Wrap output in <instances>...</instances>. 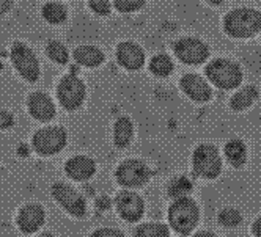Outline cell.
Wrapping results in <instances>:
<instances>
[{"label": "cell", "instance_id": "22", "mask_svg": "<svg viewBox=\"0 0 261 237\" xmlns=\"http://www.w3.org/2000/svg\"><path fill=\"white\" fill-rule=\"evenodd\" d=\"M134 237H170L172 229L170 226L164 222H140L136 225L133 231Z\"/></svg>", "mask_w": 261, "mask_h": 237}, {"label": "cell", "instance_id": "30", "mask_svg": "<svg viewBox=\"0 0 261 237\" xmlns=\"http://www.w3.org/2000/svg\"><path fill=\"white\" fill-rule=\"evenodd\" d=\"M95 206H96V209H99L102 212L110 211V208H112V199L107 195H99L96 198V201H95Z\"/></svg>", "mask_w": 261, "mask_h": 237}, {"label": "cell", "instance_id": "14", "mask_svg": "<svg viewBox=\"0 0 261 237\" xmlns=\"http://www.w3.org/2000/svg\"><path fill=\"white\" fill-rule=\"evenodd\" d=\"M222 156L233 170H242L249 162V146L242 138L233 137L223 144Z\"/></svg>", "mask_w": 261, "mask_h": 237}, {"label": "cell", "instance_id": "19", "mask_svg": "<svg viewBox=\"0 0 261 237\" xmlns=\"http://www.w3.org/2000/svg\"><path fill=\"white\" fill-rule=\"evenodd\" d=\"M194 189H195V184L192 177H189L188 174H176L167 182L165 193L170 199H178V198L192 196Z\"/></svg>", "mask_w": 261, "mask_h": 237}, {"label": "cell", "instance_id": "20", "mask_svg": "<svg viewBox=\"0 0 261 237\" xmlns=\"http://www.w3.org/2000/svg\"><path fill=\"white\" fill-rule=\"evenodd\" d=\"M72 57L81 66L85 68H96L104 62L102 50L96 46H90V44L76 47L72 52Z\"/></svg>", "mask_w": 261, "mask_h": 237}, {"label": "cell", "instance_id": "12", "mask_svg": "<svg viewBox=\"0 0 261 237\" xmlns=\"http://www.w3.org/2000/svg\"><path fill=\"white\" fill-rule=\"evenodd\" d=\"M179 86L182 93L195 104H206L213 98V88L208 80H204L201 76L194 74V72L184 74L179 80Z\"/></svg>", "mask_w": 261, "mask_h": 237}, {"label": "cell", "instance_id": "23", "mask_svg": "<svg viewBox=\"0 0 261 237\" xmlns=\"http://www.w3.org/2000/svg\"><path fill=\"white\" fill-rule=\"evenodd\" d=\"M216 218H217V225L228 231L238 229L242 225V222H244V215H242V212L236 206L220 208Z\"/></svg>", "mask_w": 261, "mask_h": 237}, {"label": "cell", "instance_id": "24", "mask_svg": "<svg viewBox=\"0 0 261 237\" xmlns=\"http://www.w3.org/2000/svg\"><path fill=\"white\" fill-rule=\"evenodd\" d=\"M148 68H150L153 76H156L159 79H165L173 72L175 65H173V60L167 55V53H156V55L150 60Z\"/></svg>", "mask_w": 261, "mask_h": 237}, {"label": "cell", "instance_id": "8", "mask_svg": "<svg viewBox=\"0 0 261 237\" xmlns=\"http://www.w3.org/2000/svg\"><path fill=\"white\" fill-rule=\"evenodd\" d=\"M87 95V86L84 80L77 76V72H69L57 85V98L63 108L72 112L84 104Z\"/></svg>", "mask_w": 261, "mask_h": 237}, {"label": "cell", "instance_id": "37", "mask_svg": "<svg viewBox=\"0 0 261 237\" xmlns=\"http://www.w3.org/2000/svg\"><path fill=\"white\" fill-rule=\"evenodd\" d=\"M4 68V65H2V62H0V69H2Z\"/></svg>", "mask_w": 261, "mask_h": 237}, {"label": "cell", "instance_id": "3", "mask_svg": "<svg viewBox=\"0 0 261 237\" xmlns=\"http://www.w3.org/2000/svg\"><path fill=\"white\" fill-rule=\"evenodd\" d=\"M115 181L121 189L137 190L145 187L151 181V168L139 157H129L121 160L115 168Z\"/></svg>", "mask_w": 261, "mask_h": 237}, {"label": "cell", "instance_id": "4", "mask_svg": "<svg viewBox=\"0 0 261 237\" xmlns=\"http://www.w3.org/2000/svg\"><path fill=\"white\" fill-rule=\"evenodd\" d=\"M223 28L233 38H250L261 28V11L253 8H236L225 16Z\"/></svg>", "mask_w": 261, "mask_h": 237}, {"label": "cell", "instance_id": "32", "mask_svg": "<svg viewBox=\"0 0 261 237\" xmlns=\"http://www.w3.org/2000/svg\"><path fill=\"white\" fill-rule=\"evenodd\" d=\"M250 232H252V237H261V214L252 222Z\"/></svg>", "mask_w": 261, "mask_h": 237}, {"label": "cell", "instance_id": "15", "mask_svg": "<svg viewBox=\"0 0 261 237\" xmlns=\"http://www.w3.org/2000/svg\"><path fill=\"white\" fill-rule=\"evenodd\" d=\"M117 60L127 71H139L145 65V52L134 41H123L117 47Z\"/></svg>", "mask_w": 261, "mask_h": 237}, {"label": "cell", "instance_id": "18", "mask_svg": "<svg viewBox=\"0 0 261 237\" xmlns=\"http://www.w3.org/2000/svg\"><path fill=\"white\" fill-rule=\"evenodd\" d=\"M29 112L35 120L47 123L55 116V105L46 93L36 91L29 98Z\"/></svg>", "mask_w": 261, "mask_h": 237}, {"label": "cell", "instance_id": "21", "mask_svg": "<svg viewBox=\"0 0 261 237\" xmlns=\"http://www.w3.org/2000/svg\"><path fill=\"white\" fill-rule=\"evenodd\" d=\"M258 88L253 85H246L230 98V108L233 112H244L250 108L258 99Z\"/></svg>", "mask_w": 261, "mask_h": 237}, {"label": "cell", "instance_id": "6", "mask_svg": "<svg viewBox=\"0 0 261 237\" xmlns=\"http://www.w3.org/2000/svg\"><path fill=\"white\" fill-rule=\"evenodd\" d=\"M114 206L118 217L129 225L140 223L146 214L145 198L137 190L121 189L114 198Z\"/></svg>", "mask_w": 261, "mask_h": 237}, {"label": "cell", "instance_id": "28", "mask_svg": "<svg viewBox=\"0 0 261 237\" xmlns=\"http://www.w3.org/2000/svg\"><path fill=\"white\" fill-rule=\"evenodd\" d=\"M90 237H127L124 231L118 229V228H112V226H104V228H98L95 229Z\"/></svg>", "mask_w": 261, "mask_h": 237}, {"label": "cell", "instance_id": "1", "mask_svg": "<svg viewBox=\"0 0 261 237\" xmlns=\"http://www.w3.org/2000/svg\"><path fill=\"white\" fill-rule=\"evenodd\" d=\"M200 204L192 196L172 199L167 208V225L181 237H188L195 232L200 223Z\"/></svg>", "mask_w": 261, "mask_h": 237}, {"label": "cell", "instance_id": "9", "mask_svg": "<svg viewBox=\"0 0 261 237\" xmlns=\"http://www.w3.org/2000/svg\"><path fill=\"white\" fill-rule=\"evenodd\" d=\"M11 62L17 72L27 80L36 82L40 77V63L35 52L21 41H14L11 46Z\"/></svg>", "mask_w": 261, "mask_h": 237}, {"label": "cell", "instance_id": "25", "mask_svg": "<svg viewBox=\"0 0 261 237\" xmlns=\"http://www.w3.org/2000/svg\"><path fill=\"white\" fill-rule=\"evenodd\" d=\"M68 16L65 5L57 2H49L43 7V17L49 24H62Z\"/></svg>", "mask_w": 261, "mask_h": 237}, {"label": "cell", "instance_id": "35", "mask_svg": "<svg viewBox=\"0 0 261 237\" xmlns=\"http://www.w3.org/2000/svg\"><path fill=\"white\" fill-rule=\"evenodd\" d=\"M206 2H210V4H213V5H219V4L223 2V0H206Z\"/></svg>", "mask_w": 261, "mask_h": 237}, {"label": "cell", "instance_id": "26", "mask_svg": "<svg viewBox=\"0 0 261 237\" xmlns=\"http://www.w3.org/2000/svg\"><path fill=\"white\" fill-rule=\"evenodd\" d=\"M46 53L52 62L59 65H66L69 60L68 49L59 41H49V44L46 46Z\"/></svg>", "mask_w": 261, "mask_h": 237}, {"label": "cell", "instance_id": "7", "mask_svg": "<svg viewBox=\"0 0 261 237\" xmlns=\"http://www.w3.org/2000/svg\"><path fill=\"white\" fill-rule=\"evenodd\" d=\"M68 141V132L62 126L43 127L33 135V150L40 156H54L63 151Z\"/></svg>", "mask_w": 261, "mask_h": 237}, {"label": "cell", "instance_id": "33", "mask_svg": "<svg viewBox=\"0 0 261 237\" xmlns=\"http://www.w3.org/2000/svg\"><path fill=\"white\" fill-rule=\"evenodd\" d=\"M192 237H220V235L214 231H210V229H200V231H195L192 234Z\"/></svg>", "mask_w": 261, "mask_h": 237}, {"label": "cell", "instance_id": "13", "mask_svg": "<svg viewBox=\"0 0 261 237\" xmlns=\"http://www.w3.org/2000/svg\"><path fill=\"white\" fill-rule=\"evenodd\" d=\"M98 171V165L95 159L90 156L77 154L66 160L65 163V173L69 179L77 181V182H85L90 181Z\"/></svg>", "mask_w": 261, "mask_h": 237}, {"label": "cell", "instance_id": "27", "mask_svg": "<svg viewBox=\"0 0 261 237\" xmlns=\"http://www.w3.org/2000/svg\"><path fill=\"white\" fill-rule=\"evenodd\" d=\"M146 0H115V7L121 13H133L143 7Z\"/></svg>", "mask_w": 261, "mask_h": 237}, {"label": "cell", "instance_id": "5", "mask_svg": "<svg viewBox=\"0 0 261 237\" xmlns=\"http://www.w3.org/2000/svg\"><path fill=\"white\" fill-rule=\"evenodd\" d=\"M204 72H206L208 80L214 86L225 91L238 88L242 82V77H244L241 66L230 58L211 60L204 68Z\"/></svg>", "mask_w": 261, "mask_h": 237}, {"label": "cell", "instance_id": "31", "mask_svg": "<svg viewBox=\"0 0 261 237\" xmlns=\"http://www.w3.org/2000/svg\"><path fill=\"white\" fill-rule=\"evenodd\" d=\"M14 123V118L10 112L7 110H0V129H8Z\"/></svg>", "mask_w": 261, "mask_h": 237}, {"label": "cell", "instance_id": "34", "mask_svg": "<svg viewBox=\"0 0 261 237\" xmlns=\"http://www.w3.org/2000/svg\"><path fill=\"white\" fill-rule=\"evenodd\" d=\"M13 5V0H0V16L5 14Z\"/></svg>", "mask_w": 261, "mask_h": 237}, {"label": "cell", "instance_id": "17", "mask_svg": "<svg viewBox=\"0 0 261 237\" xmlns=\"http://www.w3.org/2000/svg\"><path fill=\"white\" fill-rule=\"evenodd\" d=\"M136 126L129 116H118L112 127V141L117 150H127L134 141Z\"/></svg>", "mask_w": 261, "mask_h": 237}, {"label": "cell", "instance_id": "11", "mask_svg": "<svg viewBox=\"0 0 261 237\" xmlns=\"http://www.w3.org/2000/svg\"><path fill=\"white\" fill-rule=\"evenodd\" d=\"M173 52L179 62L189 66L201 65L210 57L208 44L198 38H192V36H186V38L178 40L173 46Z\"/></svg>", "mask_w": 261, "mask_h": 237}, {"label": "cell", "instance_id": "36", "mask_svg": "<svg viewBox=\"0 0 261 237\" xmlns=\"http://www.w3.org/2000/svg\"><path fill=\"white\" fill-rule=\"evenodd\" d=\"M38 237H55L54 234H50V232H41Z\"/></svg>", "mask_w": 261, "mask_h": 237}, {"label": "cell", "instance_id": "16", "mask_svg": "<svg viewBox=\"0 0 261 237\" xmlns=\"http://www.w3.org/2000/svg\"><path fill=\"white\" fill-rule=\"evenodd\" d=\"M46 222V212L40 204H27L17 215V225L25 234L38 231Z\"/></svg>", "mask_w": 261, "mask_h": 237}, {"label": "cell", "instance_id": "29", "mask_svg": "<svg viewBox=\"0 0 261 237\" xmlns=\"http://www.w3.org/2000/svg\"><path fill=\"white\" fill-rule=\"evenodd\" d=\"M90 8L99 16H107L110 13V2L109 0H88Z\"/></svg>", "mask_w": 261, "mask_h": 237}, {"label": "cell", "instance_id": "10", "mask_svg": "<svg viewBox=\"0 0 261 237\" xmlns=\"http://www.w3.org/2000/svg\"><path fill=\"white\" fill-rule=\"evenodd\" d=\"M52 196L69 215L84 218L87 214V199L66 182H57L52 186Z\"/></svg>", "mask_w": 261, "mask_h": 237}, {"label": "cell", "instance_id": "2", "mask_svg": "<svg viewBox=\"0 0 261 237\" xmlns=\"http://www.w3.org/2000/svg\"><path fill=\"white\" fill-rule=\"evenodd\" d=\"M222 150L214 143H198L191 154V171L195 179L213 182L223 173Z\"/></svg>", "mask_w": 261, "mask_h": 237}]
</instances>
